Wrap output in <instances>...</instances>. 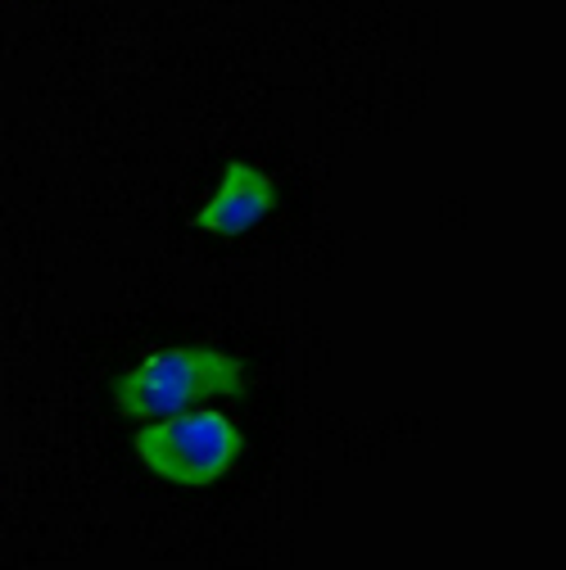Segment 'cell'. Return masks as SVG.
I'll return each mask as SVG.
<instances>
[{
    "instance_id": "cell-3",
    "label": "cell",
    "mask_w": 566,
    "mask_h": 570,
    "mask_svg": "<svg viewBox=\"0 0 566 570\" xmlns=\"http://www.w3.org/2000/svg\"><path fill=\"white\" fill-rule=\"evenodd\" d=\"M272 208H276V181L267 177V168H258L250 159H232L223 168L214 199L195 213V227L208 236H245Z\"/></svg>"
},
{
    "instance_id": "cell-2",
    "label": "cell",
    "mask_w": 566,
    "mask_h": 570,
    "mask_svg": "<svg viewBox=\"0 0 566 570\" xmlns=\"http://www.w3.org/2000/svg\"><path fill=\"white\" fill-rule=\"evenodd\" d=\"M131 453L140 466L155 471L168 484L204 489L223 480L245 458V431L227 412L191 407V412L150 421L146 431H136Z\"/></svg>"
},
{
    "instance_id": "cell-1",
    "label": "cell",
    "mask_w": 566,
    "mask_h": 570,
    "mask_svg": "<svg viewBox=\"0 0 566 570\" xmlns=\"http://www.w3.org/2000/svg\"><path fill=\"white\" fill-rule=\"evenodd\" d=\"M241 399L245 394V363L223 348H155L131 372L114 381V407L136 421H164L177 412L199 407L204 399Z\"/></svg>"
}]
</instances>
